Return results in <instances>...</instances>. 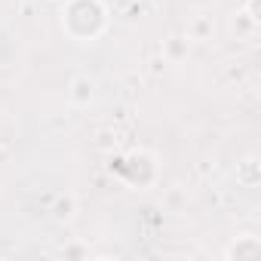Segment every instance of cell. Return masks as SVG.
<instances>
[{
    "instance_id": "2",
    "label": "cell",
    "mask_w": 261,
    "mask_h": 261,
    "mask_svg": "<svg viewBox=\"0 0 261 261\" xmlns=\"http://www.w3.org/2000/svg\"><path fill=\"white\" fill-rule=\"evenodd\" d=\"M142 169H157V160L151 154H126L111 163V172H117L120 181H126L129 188H151L154 181L142 175Z\"/></svg>"
},
{
    "instance_id": "8",
    "label": "cell",
    "mask_w": 261,
    "mask_h": 261,
    "mask_svg": "<svg viewBox=\"0 0 261 261\" xmlns=\"http://www.w3.org/2000/svg\"><path fill=\"white\" fill-rule=\"evenodd\" d=\"M237 178H240V185H246V188H255V185L261 181V169H258V160H255V157L243 160V163L237 166Z\"/></svg>"
},
{
    "instance_id": "3",
    "label": "cell",
    "mask_w": 261,
    "mask_h": 261,
    "mask_svg": "<svg viewBox=\"0 0 261 261\" xmlns=\"http://www.w3.org/2000/svg\"><path fill=\"white\" fill-rule=\"evenodd\" d=\"M95 98V80L89 74H77L71 83H68V101L74 108H86L89 101Z\"/></svg>"
},
{
    "instance_id": "6",
    "label": "cell",
    "mask_w": 261,
    "mask_h": 261,
    "mask_svg": "<svg viewBox=\"0 0 261 261\" xmlns=\"http://www.w3.org/2000/svg\"><path fill=\"white\" fill-rule=\"evenodd\" d=\"M49 215H53V221L68 224V221L77 215V200H74V194H59V197L53 200V206H49Z\"/></svg>"
},
{
    "instance_id": "7",
    "label": "cell",
    "mask_w": 261,
    "mask_h": 261,
    "mask_svg": "<svg viewBox=\"0 0 261 261\" xmlns=\"http://www.w3.org/2000/svg\"><path fill=\"white\" fill-rule=\"evenodd\" d=\"M233 31H237V37H240V40H249V37H255V31H258V19H255V16H249L246 10H237Z\"/></svg>"
},
{
    "instance_id": "10",
    "label": "cell",
    "mask_w": 261,
    "mask_h": 261,
    "mask_svg": "<svg viewBox=\"0 0 261 261\" xmlns=\"http://www.w3.org/2000/svg\"><path fill=\"white\" fill-rule=\"evenodd\" d=\"M62 255L65 258H86V249H80V246H62Z\"/></svg>"
},
{
    "instance_id": "1",
    "label": "cell",
    "mask_w": 261,
    "mask_h": 261,
    "mask_svg": "<svg viewBox=\"0 0 261 261\" xmlns=\"http://www.w3.org/2000/svg\"><path fill=\"white\" fill-rule=\"evenodd\" d=\"M62 31L77 40V43H92L108 31L111 13L101 0H65V7L59 13Z\"/></svg>"
},
{
    "instance_id": "5",
    "label": "cell",
    "mask_w": 261,
    "mask_h": 261,
    "mask_svg": "<svg viewBox=\"0 0 261 261\" xmlns=\"http://www.w3.org/2000/svg\"><path fill=\"white\" fill-rule=\"evenodd\" d=\"M188 53H191V37H188V34H169V37L163 40V46H160V59L169 62V65L185 62Z\"/></svg>"
},
{
    "instance_id": "9",
    "label": "cell",
    "mask_w": 261,
    "mask_h": 261,
    "mask_svg": "<svg viewBox=\"0 0 261 261\" xmlns=\"http://www.w3.org/2000/svg\"><path fill=\"white\" fill-rule=\"evenodd\" d=\"M209 34H212V16H200V19L191 25V31H188L191 40H203V37H209Z\"/></svg>"
},
{
    "instance_id": "4",
    "label": "cell",
    "mask_w": 261,
    "mask_h": 261,
    "mask_svg": "<svg viewBox=\"0 0 261 261\" xmlns=\"http://www.w3.org/2000/svg\"><path fill=\"white\" fill-rule=\"evenodd\" d=\"M258 255H261V240L255 233H243L224 249L227 261H243V258H258Z\"/></svg>"
}]
</instances>
